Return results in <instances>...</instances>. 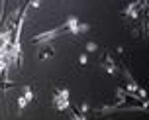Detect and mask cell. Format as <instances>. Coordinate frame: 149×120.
<instances>
[{"instance_id": "cell-3", "label": "cell", "mask_w": 149, "mask_h": 120, "mask_svg": "<svg viewBox=\"0 0 149 120\" xmlns=\"http://www.w3.org/2000/svg\"><path fill=\"white\" fill-rule=\"evenodd\" d=\"M30 98H31V89H30V87H26V95L20 98V108H24V106L28 105V102H30Z\"/></svg>"}, {"instance_id": "cell-2", "label": "cell", "mask_w": 149, "mask_h": 120, "mask_svg": "<svg viewBox=\"0 0 149 120\" xmlns=\"http://www.w3.org/2000/svg\"><path fill=\"white\" fill-rule=\"evenodd\" d=\"M67 97H69V91H61L59 98H55V106H57V108H67V106H69Z\"/></svg>"}, {"instance_id": "cell-1", "label": "cell", "mask_w": 149, "mask_h": 120, "mask_svg": "<svg viewBox=\"0 0 149 120\" xmlns=\"http://www.w3.org/2000/svg\"><path fill=\"white\" fill-rule=\"evenodd\" d=\"M65 32H67V26H61V28H57V30L45 32V34H41V36H37V38H33V41H45V39L57 38V36H59V34H65Z\"/></svg>"}]
</instances>
